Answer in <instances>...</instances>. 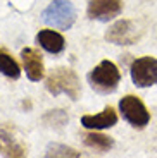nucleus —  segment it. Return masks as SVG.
I'll list each match as a JSON object with an SVG mask.
<instances>
[{
	"mask_svg": "<svg viewBox=\"0 0 157 158\" xmlns=\"http://www.w3.org/2000/svg\"><path fill=\"white\" fill-rule=\"evenodd\" d=\"M123 10V0H90L87 14L93 21H107L118 17Z\"/></svg>",
	"mask_w": 157,
	"mask_h": 158,
	"instance_id": "nucleus-6",
	"label": "nucleus"
},
{
	"mask_svg": "<svg viewBox=\"0 0 157 158\" xmlns=\"http://www.w3.org/2000/svg\"><path fill=\"white\" fill-rule=\"evenodd\" d=\"M138 36H140V33H138L135 23L128 19L118 21L105 33V40L114 45H133L138 40Z\"/></svg>",
	"mask_w": 157,
	"mask_h": 158,
	"instance_id": "nucleus-7",
	"label": "nucleus"
},
{
	"mask_svg": "<svg viewBox=\"0 0 157 158\" xmlns=\"http://www.w3.org/2000/svg\"><path fill=\"white\" fill-rule=\"evenodd\" d=\"M119 110H121L124 120H128L133 127L141 129V127H145L150 122L149 110H147V107L143 105V102L138 96L126 95L124 98H121V102H119Z\"/></svg>",
	"mask_w": 157,
	"mask_h": 158,
	"instance_id": "nucleus-4",
	"label": "nucleus"
},
{
	"mask_svg": "<svg viewBox=\"0 0 157 158\" xmlns=\"http://www.w3.org/2000/svg\"><path fill=\"white\" fill-rule=\"evenodd\" d=\"M131 81L138 88H149L157 84V59L155 57H140L130 67Z\"/></svg>",
	"mask_w": 157,
	"mask_h": 158,
	"instance_id": "nucleus-5",
	"label": "nucleus"
},
{
	"mask_svg": "<svg viewBox=\"0 0 157 158\" xmlns=\"http://www.w3.org/2000/svg\"><path fill=\"white\" fill-rule=\"evenodd\" d=\"M36 41L40 43V47L47 50L48 53H61L66 47V40L61 33L52 31V29H42L36 35Z\"/></svg>",
	"mask_w": 157,
	"mask_h": 158,
	"instance_id": "nucleus-10",
	"label": "nucleus"
},
{
	"mask_svg": "<svg viewBox=\"0 0 157 158\" xmlns=\"http://www.w3.org/2000/svg\"><path fill=\"white\" fill-rule=\"evenodd\" d=\"M116 122H118V115H116L112 107L104 108L100 114L83 115L81 117V124L87 129H107V127L116 126Z\"/></svg>",
	"mask_w": 157,
	"mask_h": 158,
	"instance_id": "nucleus-9",
	"label": "nucleus"
},
{
	"mask_svg": "<svg viewBox=\"0 0 157 158\" xmlns=\"http://www.w3.org/2000/svg\"><path fill=\"white\" fill-rule=\"evenodd\" d=\"M45 156H79V153L73 148H67V146H62V144H50L45 153Z\"/></svg>",
	"mask_w": 157,
	"mask_h": 158,
	"instance_id": "nucleus-13",
	"label": "nucleus"
},
{
	"mask_svg": "<svg viewBox=\"0 0 157 158\" xmlns=\"http://www.w3.org/2000/svg\"><path fill=\"white\" fill-rule=\"evenodd\" d=\"M21 57H23V64L24 69H26V76L29 81H40L43 79L45 69H43V60H42V55L40 52L35 50V48H23L21 50Z\"/></svg>",
	"mask_w": 157,
	"mask_h": 158,
	"instance_id": "nucleus-8",
	"label": "nucleus"
},
{
	"mask_svg": "<svg viewBox=\"0 0 157 158\" xmlns=\"http://www.w3.org/2000/svg\"><path fill=\"white\" fill-rule=\"evenodd\" d=\"M85 144L97 151H109L114 146L112 138L105 134H100V132H90V134L85 136Z\"/></svg>",
	"mask_w": 157,
	"mask_h": 158,
	"instance_id": "nucleus-11",
	"label": "nucleus"
},
{
	"mask_svg": "<svg viewBox=\"0 0 157 158\" xmlns=\"http://www.w3.org/2000/svg\"><path fill=\"white\" fill-rule=\"evenodd\" d=\"M119 81H121V72H119L118 65L110 60H102L88 74L90 86L98 93H104V95L116 91Z\"/></svg>",
	"mask_w": 157,
	"mask_h": 158,
	"instance_id": "nucleus-2",
	"label": "nucleus"
},
{
	"mask_svg": "<svg viewBox=\"0 0 157 158\" xmlns=\"http://www.w3.org/2000/svg\"><path fill=\"white\" fill-rule=\"evenodd\" d=\"M0 72L11 79H17L21 76V69L17 62L5 50H0Z\"/></svg>",
	"mask_w": 157,
	"mask_h": 158,
	"instance_id": "nucleus-12",
	"label": "nucleus"
},
{
	"mask_svg": "<svg viewBox=\"0 0 157 158\" xmlns=\"http://www.w3.org/2000/svg\"><path fill=\"white\" fill-rule=\"evenodd\" d=\"M47 89L50 95H67L73 102L81 95V84L76 72L69 67H57L48 74L47 77Z\"/></svg>",
	"mask_w": 157,
	"mask_h": 158,
	"instance_id": "nucleus-1",
	"label": "nucleus"
},
{
	"mask_svg": "<svg viewBox=\"0 0 157 158\" xmlns=\"http://www.w3.org/2000/svg\"><path fill=\"white\" fill-rule=\"evenodd\" d=\"M42 19L52 28L67 31L76 21V9L69 0H54L42 12Z\"/></svg>",
	"mask_w": 157,
	"mask_h": 158,
	"instance_id": "nucleus-3",
	"label": "nucleus"
}]
</instances>
